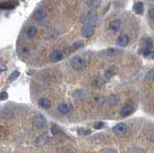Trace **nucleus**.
<instances>
[{
	"mask_svg": "<svg viewBox=\"0 0 154 153\" xmlns=\"http://www.w3.org/2000/svg\"><path fill=\"white\" fill-rule=\"evenodd\" d=\"M33 124H34V126L37 127V128H42V127L45 126L46 119H45V117L42 116V115L38 114V115H37V116L34 117V118H33Z\"/></svg>",
	"mask_w": 154,
	"mask_h": 153,
	"instance_id": "f257e3e1",
	"label": "nucleus"
},
{
	"mask_svg": "<svg viewBox=\"0 0 154 153\" xmlns=\"http://www.w3.org/2000/svg\"><path fill=\"white\" fill-rule=\"evenodd\" d=\"M71 66H72V68L75 69H83L84 66H85V61L82 59L81 57L76 56L71 60Z\"/></svg>",
	"mask_w": 154,
	"mask_h": 153,
	"instance_id": "f03ea898",
	"label": "nucleus"
},
{
	"mask_svg": "<svg viewBox=\"0 0 154 153\" xmlns=\"http://www.w3.org/2000/svg\"><path fill=\"white\" fill-rule=\"evenodd\" d=\"M94 27L91 24H86L82 28V35L85 38H90L94 35Z\"/></svg>",
	"mask_w": 154,
	"mask_h": 153,
	"instance_id": "7ed1b4c3",
	"label": "nucleus"
},
{
	"mask_svg": "<svg viewBox=\"0 0 154 153\" xmlns=\"http://www.w3.org/2000/svg\"><path fill=\"white\" fill-rule=\"evenodd\" d=\"M64 58V54L60 50H55L53 51L49 56V59L51 62H59Z\"/></svg>",
	"mask_w": 154,
	"mask_h": 153,
	"instance_id": "20e7f679",
	"label": "nucleus"
},
{
	"mask_svg": "<svg viewBox=\"0 0 154 153\" xmlns=\"http://www.w3.org/2000/svg\"><path fill=\"white\" fill-rule=\"evenodd\" d=\"M113 130L116 134H117V135H123V134L127 130V126L125 123H119L114 127Z\"/></svg>",
	"mask_w": 154,
	"mask_h": 153,
	"instance_id": "39448f33",
	"label": "nucleus"
},
{
	"mask_svg": "<svg viewBox=\"0 0 154 153\" xmlns=\"http://www.w3.org/2000/svg\"><path fill=\"white\" fill-rule=\"evenodd\" d=\"M71 109V104L69 102H63L62 104L59 105V107H58V110H59V112L63 115H66L67 114Z\"/></svg>",
	"mask_w": 154,
	"mask_h": 153,
	"instance_id": "423d86ee",
	"label": "nucleus"
},
{
	"mask_svg": "<svg viewBox=\"0 0 154 153\" xmlns=\"http://www.w3.org/2000/svg\"><path fill=\"white\" fill-rule=\"evenodd\" d=\"M141 45L143 48H148V49H150L152 45H153V42H152V40L150 39V38H143V39L141 40Z\"/></svg>",
	"mask_w": 154,
	"mask_h": 153,
	"instance_id": "0eeeda50",
	"label": "nucleus"
},
{
	"mask_svg": "<svg viewBox=\"0 0 154 153\" xmlns=\"http://www.w3.org/2000/svg\"><path fill=\"white\" fill-rule=\"evenodd\" d=\"M33 17L37 20H42L46 17V12L43 10V9H38V10L35 11V13H34Z\"/></svg>",
	"mask_w": 154,
	"mask_h": 153,
	"instance_id": "6e6552de",
	"label": "nucleus"
},
{
	"mask_svg": "<svg viewBox=\"0 0 154 153\" xmlns=\"http://www.w3.org/2000/svg\"><path fill=\"white\" fill-rule=\"evenodd\" d=\"M117 42L119 46H126L129 44V38H128V36L122 34L118 38Z\"/></svg>",
	"mask_w": 154,
	"mask_h": 153,
	"instance_id": "1a4fd4ad",
	"label": "nucleus"
},
{
	"mask_svg": "<svg viewBox=\"0 0 154 153\" xmlns=\"http://www.w3.org/2000/svg\"><path fill=\"white\" fill-rule=\"evenodd\" d=\"M38 106L42 107V109H49L51 107V102L49 99L41 98L38 100Z\"/></svg>",
	"mask_w": 154,
	"mask_h": 153,
	"instance_id": "9d476101",
	"label": "nucleus"
},
{
	"mask_svg": "<svg viewBox=\"0 0 154 153\" xmlns=\"http://www.w3.org/2000/svg\"><path fill=\"white\" fill-rule=\"evenodd\" d=\"M133 9L136 14H138V15H142L143 13V4L142 2H136L134 4Z\"/></svg>",
	"mask_w": 154,
	"mask_h": 153,
	"instance_id": "9b49d317",
	"label": "nucleus"
},
{
	"mask_svg": "<svg viewBox=\"0 0 154 153\" xmlns=\"http://www.w3.org/2000/svg\"><path fill=\"white\" fill-rule=\"evenodd\" d=\"M38 33V29L35 27V26H30L27 29V32H26V35L28 38H34Z\"/></svg>",
	"mask_w": 154,
	"mask_h": 153,
	"instance_id": "f8f14e48",
	"label": "nucleus"
},
{
	"mask_svg": "<svg viewBox=\"0 0 154 153\" xmlns=\"http://www.w3.org/2000/svg\"><path fill=\"white\" fill-rule=\"evenodd\" d=\"M0 7H1V9H13L14 7H16V3L12 1L1 2L0 3Z\"/></svg>",
	"mask_w": 154,
	"mask_h": 153,
	"instance_id": "ddd939ff",
	"label": "nucleus"
},
{
	"mask_svg": "<svg viewBox=\"0 0 154 153\" xmlns=\"http://www.w3.org/2000/svg\"><path fill=\"white\" fill-rule=\"evenodd\" d=\"M120 28V21L119 20H113L112 22L110 23V29L112 31H118Z\"/></svg>",
	"mask_w": 154,
	"mask_h": 153,
	"instance_id": "4468645a",
	"label": "nucleus"
},
{
	"mask_svg": "<svg viewBox=\"0 0 154 153\" xmlns=\"http://www.w3.org/2000/svg\"><path fill=\"white\" fill-rule=\"evenodd\" d=\"M47 140H48L47 135H45V134H43V135L40 136V138H38V140H37V145L42 146V145H45V143L47 142Z\"/></svg>",
	"mask_w": 154,
	"mask_h": 153,
	"instance_id": "2eb2a0df",
	"label": "nucleus"
},
{
	"mask_svg": "<svg viewBox=\"0 0 154 153\" xmlns=\"http://www.w3.org/2000/svg\"><path fill=\"white\" fill-rule=\"evenodd\" d=\"M132 111H133V109H132L131 106H126V107H124L123 109H122L120 114H122V116H123V117H127L132 113Z\"/></svg>",
	"mask_w": 154,
	"mask_h": 153,
	"instance_id": "dca6fc26",
	"label": "nucleus"
},
{
	"mask_svg": "<svg viewBox=\"0 0 154 153\" xmlns=\"http://www.w3.org/2000/svg\"><path fill=\"white\" fill-rule=\"evenodd\" d=\"M82 45H83V41H78L74 42V44L71 45V47H70V50L74 51V50H76L77 48H79V47H81Z\"/></svg>",
	"mask_w": 154,
	"mask_h": 153,
	"instance_id": "f3484780",
	"label": "nucleus"
},
{
	"mask_svg": "<svg viewBox=\"0 0 154 153\" xmlns=\"http://www.w3.org/2000/svg\"><path fill=\"white\" fill-rule=\"evenodd\" d=\"M140 53H141L144 57H148L149 55L152 53V52L150 51V49H148V48H143V49L140 50Z\"/></svg>",
	"mask_w": 154,
	"mask_h": 153,
	"instance_id": "a211bd4d",
	"label": "nucleus"
},
{
	"mask_svg": "<svg viewBox=\"0 0 154 153\" xmlns=\"http://www.w3.org/2000/svg\"><path fill=\"white\" fill-rule=\"evenodd\" d=\"M18 76H19V71H17H17H14V72L11 74V76H10V81H12V82H13V81L14 79H17Z\"/></svg>",
	"mask_w": 154,
	"mask_h": 153,
	"instance_id": "6ab92c4d",
	"label": "nucleus"
},
{
	"mask_svg": "<svg viewBox=\"0 0 154 153\" xmlns=\"http://www.w3.org/2000/svg\"><path fill=\"white\" fill-rule=\"evenodd\" d=\"M59 127H58L56 124H52L51 125V132L54 134V135H56V134H58V132H59Z\"/></svg>",
	"mask_w": 154,
	"mask_h": 153,
	"instance_id": "aec40b11",
	"label": "nucleus"
},
{
	"mask_svg": "<svg viewBox=\"0 0 154 153\" xmlns=\"http://www.w3.org/2000/svg\"><path fill=\"white\" fill-rule=\"evenodd\" d=\"M147 78H148V80H150V81H152V82H154V69H152L147 73Z\"/></svg>",
	"mask_w": 154,
	"mask_h": 153,
	"instance_id": "412c9836",
	"label": "nucleus"
},
{
	"mask_svg": "<svg viewBox=\"0 0 154 153\" xmlns=\"http://www.w3.org/2000/svg\"><path fill=\"white\" fill-rule=\"evenodd\" d=\"M103 126H104V122H102V121L95 122V123H94V127L95 129H100V128H102Z\"/></svg>",
	"mask_w": 154,
	"mask_h": 153,
	"instance_id": "4be33fe9",
	"label": "nucleus"
},
{
	"mask_svg": "<svg viewBox=\"0 0 154 153\" xmlns=\"http://www.w3.org/2000/svg\"><path fill=\"white\" fill-rule=\"evenodd\" d=\"M0 99H1V100H6V99H8V93L6 92H2L1 94H0Z\"/></svg>",
	"mask_w": 154,
	"mask_h": 153,
	"instance_id": "5701e85b",
	"label": "nucleus"
},
{
	"mask_svg": "<svg viewBox=\"0 0 154 153\" xmlns=\"http://www.w3.org/2000/svg\"><path fill=\"white\" fill-rule=\"evenodd\" d=\"M102 153H118V152L114 149H111V148H106V149L102 150Z\"/></svg>",
	"mask_w": 154,
	"mask_h": 153,
	"instance_id": "b1692460",
	"label": "nucleus"
},
{
	"mask_svg": "<svg viewBox=\"0 0 154 153\" xmlns=\"http://www.w3.org/2000/svg\"><path fill=\"white\" fill-rule=\"evenodd\" d=\"M148 15H149V17H150V18H152V20H154V7H153V8H151L150 10H149Z\"/></svg>",
	"mask_w": 154,
	"mask_h": 153,
	"instance_id": "393cba45",
	"label": "nucleus"
},
{
	"mask_svg": "<svg viewBox=\"0 0 154 153\" xmlns=\"http://www.w3.org/2000/svg\"><path fill=\"white\" fill-rule=\"evenodd\" d=\"M0 69H1V71L3 72V71L6 70V66H5L4 64H1V66H0Z\"/></svg>",
	"mask_w": 154,
	"mask_h": 153,
	"instance_id": "a878e982",
	"label": "nucleus"
}]
</instances>
